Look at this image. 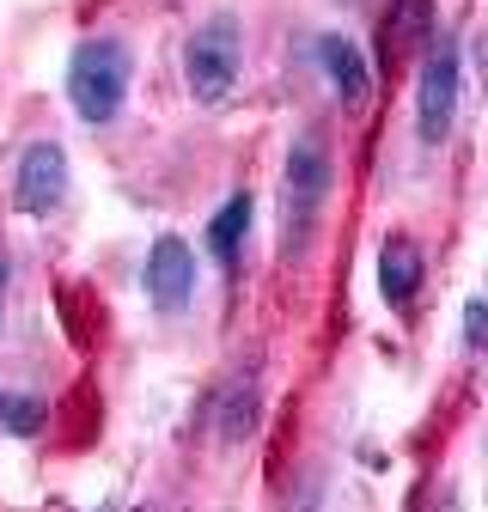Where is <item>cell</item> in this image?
Listing matches in <instances>:
<instances>
[{
    "instance_id": "obj_1",
    "label": "cell",
    "mask_w": 488,
    "mask_h": 512,
    "mask_svg": "<svg viewBox=\"0 0 488 512\" xmlns=\"http://www.w3.org/2000/svg\"><path fill=\"white\" fill-rule=\"evenodd\" d=\"M330 183H336V153L330 135L318 122H305L299 135L287 141V165H281V256L299 263L312 250L324 208H330Z\"/></svg>"
},
{
    "instance_id": "obj_2",
    "label": "cell",
    "mask_w": 488,
    "mask_h": 512,
    "mask_svg": "<svg viewBox=\"0 0 488 512\" xmlns=\"http://www.w3.org/2000/svg\"><path fill=\"white\" fill-rule=\"evenodd\" d=\"M68 104L86 128H110L129 104V86H135V49L122 31H86L74 49H68Z\"/></svg>"
},
{
    "instance_id": "obj_3",
    "label": "cell",
    "mask_w": 488,
    "mask_h": 512,
    "mask_svg": "<svg viewBox=\"0 0 488 512\" xmlns=\"http://www.w3.org/2000/svg\"><path fill=\"white\" fill-rule=\"evenodd\" d=\"M244 80V19L238 13H208L183 37V86L196 104L220 110Z\"/></svg>"
},
{
    "instance_id": "obj_4",
    "label": "cell",
    "mask_w": 488,
    "mask_h": 512,
    "mask_svg": "<svg viewBox=\"0 0 488 512\" xmlns=\"http://www.w3.org/2000/svg\"><path fill=\"white\" fill-rule=\"evenodd\" d=\"M464 98V49L458 31H434V43L421 49V74H415V141L421 147H446L452 122Z\"/></svg>"
},
{
    "instance_id": "obj_5",
    "label": "cell",
    "mask_w": 488,
    "mask_h": 512,
    "mask_svg": "<svg viewBox=\"0 0 488 512\" xmlns=\"http://www.w3.org/2000/svg\"><path fill=\"white\" fill-rule=\"evenodd\" d=\"M68 189H74L68 147H61L55 135L25 141V153L13 159V208H19L25 220H49V214H61Z\"/></svg>"
},
{
    "instance_id": "obj_6",
    "label": "cell",
    "mask_w": 488,
    "mask_h": 512,
    "mask_svg": "<svg viewBox=\"0 0 488 512\" xmlns=\"http://www.w3.org/2000/svg\"><path fill=\"white\" fill-rule=\"evenodd\" d=\"M196 281H202V263H196V244L183 232H159L147 244V263H141V293L159 317H177L190 311L196 299Z\"/></svg>"
},
{
    "instance_id": "obj_7",
    "label": "cell",
    "mask_w": 488,
    "mask_h": 512,
    "mask_svg": "<svg viewBox=\"0 0 488 512\" xmlns=\"http://www.w3.org/2000/svg\"><path fill=\"white\" fill-rule=\"evenodd\" d=\"M312 61H318V74H324V86H330V98L342 110H366V104H373L379 68H373V55H366L348 31H318L312 37Z\"/></svg>"
},
{
    "instance_id": "obj_8",
    "label": "cell",
    "mask_w": 488,
    "mask_h": 512,
    "mask_svg": "<svg viewBox=\"0 0 488 512\" xmlns=\"http://www.w3.org/2000/svg\"><path fill=\"white\" fill-rule=\"evenodd\" d=\"M421 281H427L421 244H415L409 232H385V244H379V299H385L391 311H409L415 293H421Z\"/></svg>"
},
{
    "instance_id": "obj_9",
    "label": "cell",
    "mask_w": 488,
    "mask_h": 512,
    "mask_svg": "<svg viewBox=\"0 0 488 512\" xmlns=\"http://www.w3.org/2000/svg\"><path fill=\"white\" fill-rule=\"evenodd\" d=\"M251 220H257V202H251V189H232V196L214 208L208 232H202L208 256H214V263H220L226 275H238V263H244V238H251Z\"/></svg>"
},
{
    "instance_id": "obj_10",
    "label": "cell",
    "mask_w": 488,
    "mask_h": 512,
    "mask_svg": "<svg viewBox=\"0 0 488 512\" xmlns=\"http://www.w3.org/2000/svg\"><path fill=\"white\" fill-rule=\"evenodd\" d=\"M434 31H440L434 0H391V13H385V68L421 55L427 43H434Z\"/></svg>"
},
{
    "instance_id": "obj_11",
    "label": "cell",
    "mask_w": 488,
    "mask_h": 512,
    "mask_svg": "<svg viewBox=\"0 0 488 512\" xmlns=\"http://www.w3.org/2000/svg\"><path fill=\"white\" fill-rule=\"evenodd\" d=\"M257 421H263V378L251 366V372H238L226 384V397H220V439L226 445H244V439L257 433Z\"/></svg>"
},
{
    "instance_id": "obj_12",
    "label": "cell",
    "mask_w": 488,
    "mask_h": 512,
    "mask_svg": "<svg viewBox=\"0 0 488 512\" xmlns=\"http://www.w3.org/2000/svg\"><path fill=\"white\" fill-rule=\"evenodd\" d=\"M49 421V403L31 391H0V433L7 439H37Z\"/></svg>"
},
{
    "instance_id": "obj_13",
    "label": "cell",
    "mask_w": 488,
    "mask_h": 512,
    "mask_svg": "<svg viewBox=\"0 0 488 512\" xmlns=\"http://www.w3.org/2000/svg\"><path fill=\"white\" fill-rule=\"evenodd\" d=\"M464 348L470 354H488V293L464 299Z\"/></svg>"
},
{
    "instance_id": "obj_14",
    "label": "cell",
    "mask_w": 488,
    "mask_h": 512,
    "mask_svg": "<svg viewBox=\"0 0 488 512\" xmlns=\"http://www.w3.org/2000/svg\"><path fill=\"white\" fill-rule=\"evenodd\" d=\"M7 293H13V256H7V238H0V317H7Z\"/></svg>"
}]
</instances>
